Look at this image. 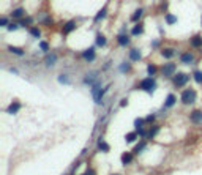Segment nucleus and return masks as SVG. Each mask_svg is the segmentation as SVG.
Segmentation results:
<instances>
[{
    "mask_svg": "<svg viewBox=\"0 0 202 175\" xmlns=\"http://www.w3.org/2000/svg\"><path fill=\"white\" fill-rule=\"evenodd\" d=\"M144 147H145V145H144V142H141V145H137V147H136V148H134V152H136V153H139V152H142V148H144Z\"/></svg>",
    "mask_w": 202,
    "mask_h": 175,
    "instance_id": "36",
    "label": "nucleus"
},
{
    "mask_svg": "<svg viewBox=\"0 0 202 175\" xmlns=\"http://www.w3.org/2000/svg\"><path fill=\"white\" fill-rule=\"evenodd\" d=\"M194 80L197 84H202V71H199V70L194 71Z\"/></svg>",
    "mask_w": 202,
    "mask_h": 175,
    "instance_id": "26",
    "label": "nucleus"
},
{
    "mask_svg": "<svg viewBox=\"0 0 202 175\" xmlns=\"http://www.w3.org/2000/svg\"><path fill=\"white\" fill-rule=\"evenodd\" d=\"M158 131H160V128H158V126H155V128H152V130L147 133V136H149V137H155Z\"/></svg>",
    "mask_w": 202,
    "mask_h": 175,
    "instance_id": "28",
    "label": "nucleus"
},
{
    "mask_svg": "<svg viewBox=\"0 0 202 175\" xmlns=\"http://www.w3.org/2000/svg\"><path fill=\"white\" fill-rule=\"evenodd\" d=\"M153 120H155V115H149L145 118V122H153Z\"/></svg>",
    "mask_w": 202,
    "mask_h": 175,
    "instance_id": "40",
    "label": "nucleus"
},
{
    "mask_svg": "<svg viewBox=\"0 0 202 175\" xmlns=\"http://www.w3.org/2000/svg\"><path fill=\"white\" fill-rule=\"evenodd\" d=\"M11 16L13 17H21V16H24V10H22V8H17V10H14L11 13Z\"/></svg>",
    "mask_w": 202,
    "mask_h": 175,
    "instance_id": "27",
    "label": "nucleus"
},
{
    "mask_svg": "<svg viewBox=\"0 0 202 175\" xmlns=\"http://www.w3.org/2000/svg\"><path fill=\"white\" fill-rule=\"evenodd\" d=\"M131 158H133L131 153H123V155H122V164H123V166L130 164V162H131Z\"/></svg>",
    "mask_w": 202,
    "mask_h": 175,
    "instance_id": "20",
    "label": "nucleus"
},
{
    "mask_svg": "<svg viewBox=\"0 0 202 175\" xmlns=\"http://www.w3.org/2000/svg\"><path fill=\"white\" fill-rule=\"evenodd\" d=\"M174 54H175V51H174V49H163V57H166V59L174 57Z\"/></svg>",
    "mask_w": 202,
    "mask_h": 175,
    "instance_id": "23",
    "label": "nucleus"
},
{
    "mask_svg": "<svg viewBox=\"0 0 202 175\" xmlns=\"http://www.w3.org/2000/svg\"><path fill=\"white\" fill-rule=\"evenodd\" d=\"M130 59H131L133 62L141 60V51H139V49H131V51H130Z\"/></svg>",
    "mask_w": 202,
    "mask_h": 175,
    "instance_id": "15",
    "label": "nucleus"
},
{
    "mask_svg": "<svg viewBox=\"0 0 202 175\" xmlns=\"http://www.w3.org/2000/svg\"><path fill=\"white\" fill-rule=\"evenodd\" d=\"M74 29H76V22H74V21H68L65 25H63V30H62V32L65 33V35H68V33H71Z\"/></svg>",
    "mask_w": 202,
    "mask_h": 175,
    "instance_id": "9",
    "label": "nucleus"
},
{
    "mask_svg": "<svg viewBox=\"0 0 202 175\" xmlns=\"http://www.w3.org/2000/svg\"><path fill=\"white\" fill-rule=\"evenodd\" d=\"M139 87H141V90L147 91V93H153L155 88H157V82H155L153 79H144Z\"/></svg>",
    "mask_w": 202,
    "mask_h": 175,
    "instance_id": "3",
    "label": "nucleus"
},
{
    "mask_svg": "<svg viewBox=\"0 0 202 175\" xmlns=\"http://www.w3.org/2000/svg\"><path fill=\"white\" fill-rule=\"evenodd\" d=\"M174 73H175V65H174V63H168V65L163 66V76L171 77Z\"/></svg>",
    "mask_w": 202,
    "mask_h": 175,
    "instance_id": "6",
    "label": "nucleus"
},
{
    "mask_svg": "<svg viewBox=\"0 0 202 175\" xmlns=\"http://www.w3.org/2000/svg\"><path fill=\"white\" fill-rule=\"evenodd\" d=\"M115 175H118V173H115Z\"/></svg>",
    "mask_w": 202,
    "mask_h": 175,
    "instance_id": "44",
    "label": "nucleus"
},
{
    "mask_svg": "<svg viewBox=\"0 0 202 175\" xmlns=\"http://www.w3.org/2000/svg\"><path fill=\"white\" fill-rule=\"evenodd\" d=\"M103 95H104V90L101 88V84L99 80H96L93 85H92V96H93V101L96 104L101 103V99H103Z\"/></svg>",
    "mask_w": 202,
    "mask_h": 175,
    "instance_id": "1",
    "label": "nucleus"
},
{
    "mask_svg": "<svg viewBox=\"0 0 202 175\" xmlns=\"http://www.w3.org/2000/svg\"><path fill=\"white\" fill-rule=\"evenodd\" d=\"M98 148H99L101 152L107 153V152H109V145H107V144H106L103 139H99V141H98Z\"/></svg>",
    "mask_w": 202,
    "mask_h": 175,
    "instance_id": "19",
    "label": "nucleus"
},
{
    "mask_svg": "<svg viewBox=\"0 0 202 175\" xmlns=\"http://www.w3.org/2000/svg\"><path fill=\"white\" fill-rule=\"evenodd\" d=\"M142 32H144V25H142V24L134 25V29L131 30V33H133V35H142Z\"/></svg>",
    "mask_w": 202,
    "mask_h": 175,
    "instance_id": "21",
    "label": "nucleus"
},
{
    "mask_svg": "<svg viewBox=\"0 0 202 175\" xmlns=\"http://www.w3.org/2000/svg\"><path fill=\"white\" fill-rule=\"evenodd\" d=\"M147 73H149L150 76L155 74V73H157V66H155V65H149V66H147Z\"/></svg>",
    "mask_w": 202,
    "mask_h": 175,
    "instance_id": "30",
    "label": "nucleus"
},
{
    "mask_svg": "<svg viewBox=\"0 0 202 175\" xmlns=\"http://www.w3.org/2000/svg\"><path fill=\"white\" fill-rule=\"evenodd\" d=\"M137 136H139V133H137V131H136V133H130V134L125 136V141H126L128 144H133V142L137 139Z\"/></svg>",
    "mask_w": 202,
    "mask_h": 175,
    "instance_id": "18",
    "label": "nucleus"
},
{
    "mask_svg": "<svg viewBox=\"0 0 202 175\" xmlns=\"http://www.w3.org/2000/svg\"><path fill=\"white\" fill-rule=\"evenodd\" d=\"M19 109H21V104L17 103V101H14V103H11V104H10V107L6 109V112H8V114H16Z\"/></svg>",
    "mask_w": 202,
    "mask_h": 175,
    "instance_id": "14",
    "label": "nucleus"
},
{
    "mask_svg": "<svg viewBox=\"0 0 202 175\" xmlns=\"http://www.w3.org/2000/svg\"><path fill=\"white\" fill-rule=\"evenodd\" d=\"M189 118H191V122L194 123V125H202V110H199V109L193 110L191 115H189Z\"/></svg>",
    "mask_w": 202,
    "mask_h": 175,
    "instance_id": "5",
    "label": "nucleus"
},
{
    "mask_svg": "<svg viewBox=\"0 0 202 175\" xmlns=\"http://www.w3.org/2000/svg\"><path fill=\"white\" fill-rule=\"evenodd\" d=\"M117 41H118V44H120V46H128V44H130V38H128L125 33L118 35L117 36Z\"/></svg>",
    "mask_w": 202,
    "mask_h": 175,
    "instance_id": "12",
    "label": "nucleus"
},
{
    "mask_svg": "<svg viewBox=\"0 0 202 175\" xmlns=\"http://www.w3.org/2000/svg\"><path fill=\"white\" fill-rule=\"evenodd\" d=\"M120 104H122V107H125V106L128 104V99H122V103H120Z\"/></svg>",
    "mask_w": 202,
    "mask_h": 175,
    "instance_id": "41",
    "label": "nucleus"
},
{
    "mask_svg": "<svg viewBox=\"0 0 202 175\" xmlns=\"http://www.w3.org/2000/svg\"><path fill=\"white\" fill-rule=\"evenodd\" d=\"M166 21H168V24H175L177 22V17L174 16V14H168L166 16Z\"/></svg>",
    "mask_w": 202,
    "mask_h": 175,
    "instance_id": "29",
    "label": "nucleus"
},
{
    "mask_svg": "<svg viewBox=\"0 0 202 175\" xmlns=\"http://www.w3.org/2000/svg\"><path fill=\"white\" fill-rule=\"evenodd\" d=\"M142 13H144V10H142V8H137V10L133 13V16H131V21H133V22H137V21L141 19Z\"/></svg>",
    "mask_w": 202,
    "mask_h": 175,
    "instance_id": "17",
    "label": "nucleus"
},
{
    "mask_svg": "<svg viewBox=\"0 0 202 175\" xmlns=\"http://www.w3.org/2000/svg\"><path fill=\"white\" fill-rule=\"evenodd\" d=\"M57 62V55H54V54H49L48 57H46V66H52L54 63Z\"/></svg>",
    "mask_w": 202,
    "mask_h": 175,
    "instance_id": "16",
    "label": "nucleus"
},
{
    "mask_svg": "<svg viewBox=\"0 0 202 175\" xmlns=\"http://www.w3.org/2000/svg\"><path fill=\"white\" fill-rule=\"evenodd\" d=\"M196 101V91L193 90V88H189V90H185L182 93V103L183 104H193Z\"/></svg>",
    "mask_w": 202,
    "mask_h": 175,
    "instance_id": "2",
    "label": "nucleus"
},
{
    "mask_svg": "<svg viewBox=\"0 0 202 175\" xmlns=\"http://www.w3.org/2000/svg\"><path fill=\"white\" fill-rule=\"evenodd\" d=\"M40 48H41V51H44V52H46V51H48V49H49V44H48V43H46V41H41V44H40Z\"/></svg>",
    "mask_w": 202,
    "mask_h": 175,
    "instance_id": "34",
    "label": "nucleus"
},
{
    "mask_svg": "<svg viewBox=\"0 0 202 175\" xmlns=\"http://www.w3.org/2000/svg\"><path fill=\"white\" fill-rule=\"evenodd\" d=\"M16 29H17V24H10V25H8V30H11V32L16 30Z\"/></svg>",
    "mask_w": 202,
    "mask_h": 175,
    "instance_id": "39",
    "label": "nucleus"
},
{
    "mask_svg": "<svg viewBox=\"0 0 202 175\" xmlns=\"http://www.w3.org/2000/svg\"><path fill=\"white\" fill-rule=\"evenodd\" d=\"M84 175H88V172H87V173H84Z\"/></svg>",
    "mask_w": 202,
    "mask_h": 175,
    "instance_id": "43",
    "label": "nucleus"
},
{
    "mask_svg": "<svg viewBox=\"0 0 202 175\" xmlns=\"http://www.w3.org/2000/svg\"><path fill=\"white\" fill-rule=\"evenodd\" d=\"M96 46H106V36L98 33L96 35Z\"/></svg>",
    "mask_w": 202,
    "mask_h": 175,
    "instance_id": "22",
    "label": "nucleus"
},
{
    "mask_svg": "<svg viewBox=\"0 0 202 175\" xmlns=\"http://www.w3.org/2000/svg\"><path fill=\"white\" fill-rule=\"evenodd\" d=\"M95 49L93 48H88L87 51H84V52H82V59H84V60H87V62H93L95 60Z\"/></svg>",
    "mask_w": 202,
    "mask_h": 175,
    "instance_id": "7",
    "label": "nucleus"
},
{
    "mask_svg": "<svg viewBox=\"0 0 202 175\" xmlns=\"http://www.w3.org/2000/svg\"><path fill=\"white\" fill-rule=\"evenodd\" d=\"M177 103V98H175V95H168V98H166V101H164V107H172L174 104Z\"/></svg>",
    "mask_w": 202,
    "mask_h": 175,
    "instance_id": "10",
    "label": "nucleus"
},
{
    "mask_svg": "<svg viewBox=\"0 0 202 175\" xmlns=\"http://www.w3.org/2000/svg\"><path fill=\"white\" fill-rule=\"evenodd\" d=\"M96 77H98V73H95V71H93V73H90V74H87V76L84 77V84H87V85H93L95 82L98 80Z\"/></svg>",
    "mask_w": 202,
    "mask_h": 175,
    "instance_id": "8",
    "label": "nucleus"
},
{
    "mask_svg": "<svg viewBox=\"0 0 202 175\" xmlns=\"http://www.w3.org/2000/svg\"><path fill=\"white\" fill-rule=\"evenodd\" d=\"M120 71L122 73H128V71H130V63H122V65H120Z\"/></svg>",
    "mask_w": 202,
    "mask_h": 175,
    "instance_id": "32",
    "label": "nucleus"
},
{
    "mask_svg": "<svg viewBox=\"0 0 202 175\" xmlns=\"http://www.w3.org/2000/svg\"><path fill=\"white\" fill-rule=\"evenodd\" d=\"M106 13H107V10H106V8H103L101 11H98V14L95 16V22H98V21H101V19H103V17L106 16Z\"/></svg>",
    "mask_w": 202,
    "mask_h": 175,
    "instance_id": "24",
    "label": "nucleus"
},
{
    "mask_svg": "<svg viewBox=\"0 0 202 175\" xmlns=\"http://www.w3.org/2000/svg\"><path fill=\"white\" fill-rule=\"evenodd\" d=\"M8 51L13 52V54H16V55H24V51L19 49V48H13V46H10V48H8Z\"/></svg>",
    "mask_w": 202,
    "mask_h": 175,
    "instance_id": "25",
    "label": "nucleus"
},
{
    "mask_svg": "<svg viewBox=\"0 0 202 175\" xmlns=\"http://www.w3.org/2000/svg\"><path fill=\"white\" fill-rule=\"evenodd\" d=\"M59 80L62 82V84H68V77L67 76H59Z\"/></svg>",
    "mask_w": 202,
    "mask_h": 175,
    "instance_id": "37",
    "label": "nucleus"
},
{
    "mask_svg": "<svg viewBox=\"0 0 202 175\" xmlns=\"http://www.w3.org/2000/svg\"><path fill=\"white\" fill-rule=\"evenodd\" d=\"M0 25H2V27L8 25V19H6V17H2V19H0Z\"/></svg>",
    "mask_w": 202,
    "mask_h": 175,
    "instance_id": "38",
    "label": "nucleus"
},
{
    "mask_svg": "<svg viewBox=\"0 0 202 175\" xmlns=\"http://www.w3.org/2000/svg\"><path fill=\"white\" fill-rule=\"evenodd\" d=\"M32 24V19H30V17H27V19H22L21 21V25H30Z\"/></svg>",
    "mask_w": 202,
    "mask_h": 175,
    "instance_id": "35",
    "label": "nucleus"
},
{
    "mask_svg": "<svg viewBox=\"0 0 202 175\" xmlns=\"http://www.w3.org/2000/svg\"><path fill=\"white\" fill-rule=\"evenodd\" d=\"M189 80V76L185 74V73H177L175 76H174V85L175 87H183Z\"/></svg>",
    "mask_w": 202,
    "mask_h": 175,
    "instance_id": "4",
    "label": "nucleus"
},
{
    "mask_svg": "<svg viewBox=\"0 0 202 175\" xmlns=\"http://www.w3.org/2000/svg\"><path fill=\"white\" fill-rule=\"evenodd\" d=\"M52 22V19H49V17H46V19H44V24H51Z\"/></svg>",
    "mask_w": 202,
    "mask_h": 175,
    "instance_id": "42",
    "label": "nucleus"
},
{
    "mask_svg": "<svg viewBox=\"0 0 202 175\" xmlns=\"http://www.w3.org/2000/svg\"><path fill=\"white\" fill-rule=\"evenodd\" d=\"M189 43H191L193 48H200V46H202V36H200V35H194V36L191 38Z\"/></svg>",
    "mask_w": 202,
    "mask_h": 175,
    "instance_id": "11",
    "label": "nucleus"
},
{
    "mask_svg": "<svg viewBox=\"0 0 202 175\" xmlns=\"http://www.w3.org/2000/svg\"><path fill=\"white\" fill-rule=\"evenodd\" d=\"M144 122H145V120H142V118H137V120L134 122V126L137 128V130H139V128H141V126L144 125Z\"/></svg>",
    "mask_w": 202,
    "mask_h": 175,
    "instance_id": "33",
    "label": "nucleus"
},
{
    "mask_svg": "<svg viewBox=\"0 0 202 175\" xmlns=\"http://www.w3.org/2000/svg\"><path fill=\"white\" fill-rule=\"evenodd\" d=\"M182 62H183V63H186V65H189V63L194 62V55L189 54V52H185V54L182 55Z\"/></svg>",
    "mask_w": 202,
    "mask_h": 175,
    "instance_id": "13",
    "label": "nucleus"
},
{
    "mask_svg": "<svg viewBox=\"0 0 202 175\" xmlns=\"http://www.w3.org/2000/svg\"><path fill=\"white\" fill-rule=\"evenodd\" d=\"M30 33H32L33 36H36V38H40V36H41V32H40L38 29H35V27H32V29H30Z\"/></svg>",
    "mask_w": 202,
    "mask_h": 175,
    "instance_id": "31",
    "label": "nucleus"
}]
</instances>
